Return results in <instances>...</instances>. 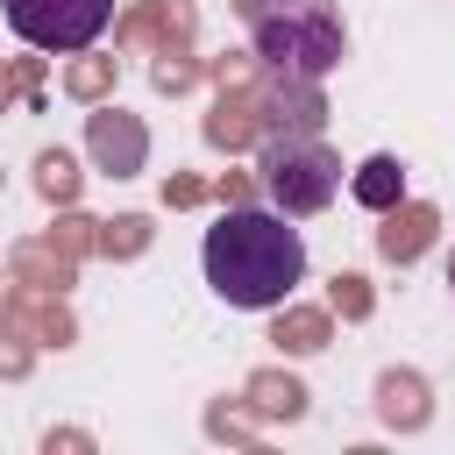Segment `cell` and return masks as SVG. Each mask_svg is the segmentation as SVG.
Returning a JSON list of instances; mask_svg holds the SVG:
<instances>
[{"label":"cell","mask_w":455,"mask_h":455,"mask_svg":"<svg viewBox=\"0 0 455 455\" xmlns=\"http://www.w3.org/2000/svg\"><path fill=\"white\" fill-rule=\"evenodd\" d=\"M206 284L242 306V313H270L306 284V235L291 228V213L277 206H228L206 242H199Z\"/></svg>","instance_id":"obj_1"},{"label":"cell","mask_w":455,"mask_h":455,"mask_svg":"<svg viewBox=\"0 0 455 455\" xmlns=\"http://www.w3.org/2000/svg\"><path fill=\"white\" fill-rule=\"evenodd\" d=\"M341 50H348V36H341V14L327 0H284L277 14L256 21V57L277 64L284 78H299V85L327 78L341 64Z\"/></svg>","instance_id":"obj_2"},{"label":"cell","mask_w":455,"mask_h":455,"mask_svg":"<svg viewBox=\"0 0 455 455\" xmlns=\"http://www.w3.org/2000/svg\"><path fill=\"white\" fill-rule=\"evenodd\" d=\"M256 178H263V192H270V206L277 213H291V220H306V213H320L334 192H341V164L313 142V135H270L263 142V156H256Z\"/></svg>","instance_id":"obj_3"},{"label":"cell","mask_w":455,"mask_h":455,"mask_svg":"<svg viewBox=\"0 0 455 455\" xmlns=\"http://www.w3.org/2000/svg\"><path fill=\"white\" fill-rule=\"evenodd\" d=\"M7 28L28 43V50H92L114 21V0H0Z\"/></svg>","instance_id":"obj_4"},{"label":"cell","mask_w":455,"mask_h":455,"mask_svg":"<svg viewBox=\"0 0 455 455\" xmlns=\"http://www.w3.org/2000/svg\"><path fill=\"white\" fill-rule=\"evenodd\" d=\"M348 192H355L370 213H391V206L405 199V171H398V156H370V164L348 178Z\"/></svg>","instance_id":"obj_5"},{"label":"cell","mask_w":455,"mask_h":455,"mask_svg":"<svg viewBox=\"0 0 455 455\" xmlns=\"http://www.w3.org/2000/svg\"><path fill=\"white\" fill-rule=\"evenodd\" d=\"M92 149H100L114 171H135V164H142V128H135V121H92Z\"/></svg>","instance_id":"obj_6"},{"label":"cell","mask_w":455,"mask_h":455,"mask_svg":"<svg viewBox=\"0 0 455 455\" xmlns=\"http://www.w3.org/2000/svg\"><path fill=\"white\" fill-rule=\"evenodd\" d=\"M448 291H455V256H448Z\"/></svg>","instance_id":"obj_7"}]
</instances>
